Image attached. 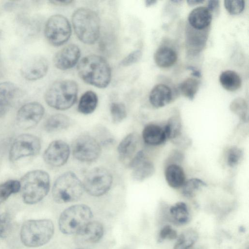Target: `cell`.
Instances as JSON below:
<instances>
[{"mask_svg":"<svg viewBox=\"0 0 249 249\" xmlns=\"http://www.w3.org/2000/svg\"><path fill=\"white\" fill-rule=\"evenodd\" d=\"M77 71L83 81L98 88L107 87L111 81L110 66L99 55L91 54L83 57L78 62Z\"/></svg>","mask_w":249,"mask_h":249,"instance_id":"obj_1","label":"cell"},{"mask_svg":"<svg viewBox=\"0 0 249 249\" xmlns=\"http://www.w3.org/2000/svg\"><path fill=\"white\" fill-rule=\"evenodd\" d=\"M72 24L75 34L82 42L91 45L98 40L101 23L94 11L86 8L77 9L72 15Z\"/></svg>","mask_w":249,"mask_h":249,"instance_id":"obj_2","label":"cell"},{"mask_svg":"<svg viewBox=\"0 0 249 249\" xmlns=\"http://www.w3.org/2000/svg\"><path fill=\"white\" fill-rule=\"evenodd\" d=\"M20 183L23 202L27 204H34L48 194L50 187V176L44 171L33 170L22 177Z\"/></svg>","mask_w":249,"mask_h":249,"instance_id":"obj_3","label":"cell"},{"mask_svg":"<svg viewBox=\"0 0 249 249\" xmlns=\"http://www.w3.org/2000/svg\"><path fill=\"white\" fill-rule=\"evenodd\" d=\"M78 91L77 83L71 80L56 81L49 86L44 99L48 106L57 110L71 107L75 103Z\"/></svg>","mask_w":249,"mask_h":249,"instance_id":"obj_4","label":"cell"},{"mask_svg":"<svg viewBox=\"0 0 249 249\" xmlns=\"http://www.w3.org/2000/svg\"><path fill=\"white\" fill-rule=\"evenodd\" d=\"M54 231V225L50 219L28 220L21 227L20 240L26 247H38L49 242Z\"/></svg>","mask_w":249,"mask_h":249,"instance_id":"obj_5","label":"cell"},{"mask_svg":"<svg viewBox=\"0 0 249 249\" xmlns=\"http://www.w3.org/2000/svg\"><path fill=\"white\" fill-rule=\"evenodd\" d=\"M84 188L82 182L71 171L66 172L58 177L52 188V197L58 203L75 201L82 196Z\"/></svg>","mask_w":249,"mask_h":249,"instance_id":"obj_6","label":"cell"},{"mask_svg":"<svg viewBox=\"0 0 249 249\" xmlns=\"http://www.w3.org/2000/svg\"><path fill=\"white\" fill-rule=\"evenodd\" d=\"M92 217L91 209L85 204L71 206L64 210L60 215L58 226L65 234L78 233Z\"/></svg>","mask_w":249,"mask_h":249,"instance_id":"obj_7","label":"cell"},{"mask_svg":"<svg viewBox=\"0 0 249 249\" xmlns=\"http://www.w3.org/2000/svg\"><path fill=\"white\" fill-rule=\"evenodd\" d=\"M113 182L110 172L102 167H95L88 172L82 182L84 190L93 196H100L110 189Z\"/></svg>","mask_w":249,"mask_h":249,"instance_id":"obj_8","label":"cell"},{"mask_svg":"<svg viewBox=\"0 0 249 249\" xmlns=\"http://www.w3.org/2000/svg\"><path fill=\"white\" fill-rule=\"evenodd\" d=\"M71 34V27L68 19L63 15L52 16L46 21L44 35L48 42L53 46L67 42Z\"/></svg>","mask_w":249,"mask_h":249,"instance_id":"obj_9","label":"cell"},{"mask_svg":"<svg viewBox=\"0 0 249 249\" xmlns=\"http://www.w3.org/2000/svg\"><path fill=\"white\" fill-rule=\"evenodd\" d=\"M72 153L78 160L92 162L100 156L101 147L99 142L94 137L87 134L79 136L72 142Z\"/></svg>","mask_w":249,"mask_h":249,"instance_id":"obj_10","label":"cell"},{"mask_svg":"<svg viewBox=\"0 0 249 249\" xmlns=\"http://www.w3.org/2000/svg\"><path fill=\"white\" fill-rule=\"evenodd\" d=\"M40 149V141L37 136L22 134L13 141L10 149L9 159L15 161L22 158L34 156L39 153Z\"/></svg>","mask_w":249,"mask_h":249,"instance_id":"obj_11","label":"cell"},{"mask_svg":"<svg viewBox=\"0 0 249 249\" xmlns=\"http://www.w3.org/2000/svg\"><path fill=\"white\" fill-rule=\"evenodd\" d=\"M43 106L36 102H30L23 105L16 115V123L23 129L35 127L44 116Z\"/></svg>","mask_w":249,"mask_h":249,"instance_id":"obj_12","label":"cell"},{"mask_svg":"<svg viewBox=\"0 0 249 249\" xmlns=\"http://www.w3.org/2000/svg\"><path fill=\"white\" fill-rule=\"evenodd\" d=\"M70 152V148L65 142L55 140L46 149L43 158L48 165L55 167H60L67 162Z\"/></svg>","mask_w":249,"mask_h":249,"instance_id":"obj_13","label":"cell"},{"mask_svg":"<svg viewBox=\"0 0 249 249\" xmlns=\"http://www.w3.org/2000/svg\"><path fill=\"white\" fill-rule=\"evenodd\" d=\"M49 63L41 55H36L27 59L23 64L20 73L28 81H35L43 78L47 73Z\"/></svg>","mask_w":249,"mask_h":249,"instance_id":"obj_14","label":"cell"},{"mask_svg":"<svg viewBox=\"0 0 249 249\" xmlns=\"http://www.w3.org/2000/svg\"><path fill=\"white\" fill-rule=\"evenodd\" d=\"M80 54V49L78 46L69 44L55 54L53 60L54 65L61 70L70 69L79 61Z\"/></svg>","mask_w":249,"mask_h":249,"instance_id":"obj_15","label":"cell"},{"mask_svg":"<svg viewBox=\"0 0 249 249\" xmlns=\"http://www.w3.org/2000/svg\"><path fill=\"white\" fill-rule=\"evenodd\" d=\"M140 141L139 135L132 132L126 135L120 142L117 150L120 159L123 161L129 160L137 153Z\"/></svg>","mask_w":249,"mask_h":249,"instance_id":"obj_16","label":"cell"},{"mask_svg":"<svg viewBox=\"0 0 249 249\" xmlns=\"http://www.w3.org/2000/svg\"><path fill=\"white\" fill-rule=\"evenodd\" d=\"M104 230L99 221H90L77 233L80 240L88 243H96L103 237Z\"/></svg>","mask_w":249,"mask_h":249,"instance_id":"obj_17","label":"cell"},{"mask_svg":"<svg viewBox=\"0 0 249 249\" xmlns=\"http://www.w3.org/2000/svg\"><path fill=\"white\" fill-rule=\"evenodd\" d=\"M212 19V13L205 7H198L194 9L188 17L190 26L199 31L206 29L210 26Z\"/></svg>","mask_w":249,"mask_h":249,"instance_id":"obj_18","label":"cell"},{"mask_svg":"<svg viewBox=\"0 0 249 249\" xmlns=\"http://www.w3.org/2000/svg\"><path fill=\"white\" fill-rule=\"evenodd\" d=\"M171 88L163 84H158L151 89L149 100L150 104L156 108L163 107L170 103L173 100Z\"/></svg>","mask_w":249,"mask_h":249,"instance_id":"obj_19","label":"cell"},{"mask_svg":"<svg viewBox=\"0 0 249 249\" xmlns=\"http://www.w3.org/2000/svg\"><path fill=\"white\" fill-rule=\"evenodd\" d=\"M142 138L145 143L153 146L161 145L167 140L163 127L152 124L144 127Z\"/></svg>","mask_w":249,"mask_h":249,"instance_id":"obj_20","label":"cell"},{"mask_svg":"<svg viewBox=\"0 0 249 249\" xmlns=\"http://www.w3.org/2000/svg\"><path fill=\"white\" fill-rule=\"evenodd\" d=\"M18 88L13 83H0V116L4 114L11 107L17 93Z\"/></svg>","mask_w":249,"mask_h":249,"instance_id":"obj_21","label":"cell"},{"mask_svg":"<svg viewBox=\"0 0 249 249\" xmlns=\"http://www.w3.org/2000/svg\"><path fill=\"white\" fill-rule=\"evenodd\" d=\"M165 178L169 186L173 188L181 187L186 181L184 170L178 164H171L165 170Z\"/></svg>","mask_w":249,"mask_h":249,"instance_id":"obj_22","label":"cell"},{"mask_svg":"<svg viewBox=\"0 0 249 249\" xmlns=\"http://www.w3.org/2000/svg\"><path fill=\"white\" fill-rule=\"evenodd\" d=\"M177 54L172 48L163 46L159 48L154 54L155 63L160 68L172 66L177 60Z\"/></svg>","mask_w":249,"mask_h":249,"instance_id":"obj_23","label":"cell"},{"mask_svg":"<svg viewBox=\"0 0 249 249\" xmlns=\"http://www.w3.org/2000/svg\"><path fill=\"white\" fill-rule=\"evenodd\" d=\"M71 121L68 116L56 114L49 117L44 124V129L48 132H55L67 128Z\"/></svg>","mask_w":249,"mask_h":249,"instance_id":"obj_24","label":"cell"},{"mask_svg":"<svg viewBox=\"0 0 249 249\" xmlns=\"http://www.w3.org/2000/svg\"><path fill=\"white\" fill-rule=\"evenodd\" d=\"M98 102V98L96 93L88 90L81 96L78 105V110L84 114H90L96 109Z\"/></svg>","mask_w":249,"mask_h":249,"instance_id":"obj_25","label":"cell"},{"mask_svg":"<svg viewBox=\"0 0 249 249\" xmlns=\"http://www.w3.org/2000/svg\"><path fill=\"white\" fill-rule=\"evenodd\" d=\"M219 82L224 89L230 91L238 89L242 84L240 76L235 71L231 70L222 72L219 76Z\"/></svg>","mask_w":249,"mask_h":249,"instance_id":"obj_26","label":"cell"},{"mask_svg":"<svg viewBox=\"0 0 249 249\" xmlns=\"http://www.w3.org/2000/svg\"><path fill=\"white\" fill-rule=\"evenodd\" d=\"M202 31L195 30L192 28L191 30L189 28L187 29L186 43L189 48L191 47L193 49V51H200L205 43L207 39L206 34L203 35Z\"/></svg>","mask_w":249,"mask_h":249,"instance_id":"obj_27","label":"cell"},{"mask_svg":"<svg viewBox=\"0 0 249 249\" xmlns=\"http://www.w3.org/2000/svg\"><path fill=\"white\" fill-rule=\"evenodd\" d=\"M155 171L153 163L145 159L133 169L132 177L134 180L142 181L151 177Z\"/></svg>","mask_w":249,"mask_h":249,"instance_id":"obj_28","label":"cell"},{"mask_svg":"<svg viewBox=\"0 0 249 249\" xmlns=\"http://www.w3.org/2000/svg\"><path fill=\"white\" fill-rule=\"evenodd\" d=\"M169 213L173 220L178 224H185L190 220L189 211L184 202H178L172 206Z\"/></svg>","mask_w":249,"mask_h":249,"instance_id":"obj_29","label":"cell"},{"mask_svg":"<svg viewBox=\"0 0 249 249\" xmlns=\"http://www.w3.org/2000/svg\"><path fill=\"white\" fill-rule=\"evenodd\" d=\"M167 140L172 141L182 136V124L177 116L171 117L163 127Z\"/></svg>","mask_w":249,"mask_h":249,"instance_id":"obj_30","label":"cell"},{"mask_svg":"<svg viewBox=\"0 0 249 249\" xmlns=\"http://www.w3.org/2000/svg\"><path fill=\"white\" fill-rule=\"evenodd\" d=\"M197 232L193 230H187L178 237L173 249H189L196 242Z\"/></svg>","mask_w":249,"mask_h":249,"instance_id":"obj_31","label":"cell"},{"mask_svg":"<svg viewBox=\"0 0 249 249\" xmlns=\"http://www.w3.org/2000/svg\"><path fill=\"white\" fill-rule=\"evenodd\" d=\"M200 85V81L194 78H188L178 86L179 92L190 100L194 99Z\"/></svg>","mask_w":249,"mask_h":249,"instance_id":"obj_32","label":"cell"},{"mask_svg":"<svg viewBox=\"0 0 249 249\" xmlns=\"http://www.w3.org/2000/svg\"><path fill=\"white\" fill-rule=\"evenodd\" d=\"M20 190V181L9 180L0 184V204L6 200L11 195Z\"/></svg>","mask_w":249,"mask_h":249,"instance_id":"obj_33","label":"cell"},{"mask_svg":"<svg viewBox=\"0 0 249 249\" xmlns=\"http://www.w3.org/2000/svg\"><path fill=\"white\" fill-rule=\"evenodd\" d=\"M206 183L198 178H192L186 180L182 187V193L186 197L192 196L198 189L206 186Z\"/></svg>","mask_w":249,"mask_h":249,"instance_id":"obj_34","label":"cell"},{"mask_svg":"<svg viewBox=\"0 0 249 249\" xmlns=\"http://www.w3.org/2000/svg\"><path fill=\"white\" fill-rule=\"evenodd\" d=\"M110 112L112 122L114 123L121 122L127 115L125 105L120 102L112 103L110 106Z\"/></svg>","mask_w":249,"mask_h":249,"instance_id":"obj_35","label":"cell"},{"mask_svg":"<svg viewBox=\"0 0 249 249\" xmlns=\"http://www.w3.org/2000/svg\"><path fill=\"white\" fill-rule=\"evenodd\" d=\"M243 152L241 148L236 146L230 148L227 153V162L231 167L236 166L241 161Z\"/></svg>","mask_w":249,"mask_h":249,"instance_id":"obj_36","label":"cell"},{"mask_svg":"<svg viewBox=\"0 0 249 249\" xmlns=\"http://www.w3.org/2000/svg\"><path fill=\"white\" fill-rule=\"evenodd\" d=\"M231 110L239 115L242 120H245L247 111V106L246 101L240 98L235 99L230 105Z\"/></svg>","mask_w":249,"mask_h":249,"instance_id":"obj_37","label":"cell"},{"mask_svg":"<svg viewBox=\"0 0 249 249\" xmlns=\"http://www.w3.org/2000/svg\"><path fill=\"white\" fill-rule=\"evenodd\" d=\"M224 2L226 9L231 15L240 14L245 7V1L242 0H226Z\"/></svg>","mask_w":249,"mask_h":249,"instance_id":"obj_38","label":"cell"},{"mask_svg":"<svg viewBox=\"0 0 249 249\" xmlns=\"http://www.w3.org/2000/svg\"><path fill=\"white\" fill-rule=\"evenodd\" d=\"M11 228V220L7 213L0 214V237H5L9 233Z\"/></svg>","mask_w":249,"mask_h":249,"instance_id":"obj_39","label":"cell"},{"mask_svg":"<svg viewBox=\"0 0 249 249\" xmlns=\"http://www.w3.org/2000/svg\"><path fill=\"white\" fill-rule=\"evenodd\" d=\"M142 53L141 50L134 51L125 56L120 62V65L123 67L131 66L137 62L141 58Z\"/></svg>","mask_w":249,"mask_h":249,"instance_id":"obj_40","label":"cell"},{"mask_svg":"<svg viewBox=\"0 0 249 249\" xmlns=\"http://www.w3.org/2000/svg\"><path fill=\"white\" fill-rule=\"evenodd\" d=\"M178 237L176 231L170 225H166L162 228L160 232V238L161 240L166 239H175Z\"/></svg>","mask_w":249,"mask_h":249,"instance_id":"obj_41","label":"cell"},{"mask_svg":"<svg viewBox=\"0 0 249 249\" xmlns=\"http://www.w3.org/2000/svg\"><path fill=\"white\" fill-rule=\"evenodd\" d=\"M145 160V154L143 150H139L128 162V166L133 169Z\"/></svg>","mask_w":249,"mask_h":249,"instance_id":"obj_42","label":"cell"},{"mask_svg":"<svg viewBox=\"0 0 249 249\" xmlns=\"http://www.w3.org/2000/svg\"><path fill=\"white\" fill-rule=\"evenodd\" d=\"M219 1L215 0H210L208 1L207 8L211 13L213 12L219 8Z\"/></svg>","mask_w":249,"mask_h":249,"instance_id":"obj_43","label":"cell"},{"mask_svg":"<svg viewBox=\"0 0 249 249\" xmlns=\"http://www.w3.org/2000/svg\"><path fill=\"white\" fill-rule=\"evenodd\" d=\"M51 3L56 5H67L70 4L73 2V0H51Z\"/></svg>","mask_w":249,"mask_h":249,"instance_id":"obj_44","label":"cell"},{"mask_svg":"<svg viewBox=\"0 0 249 249\" xmlns=\"http://www.w3.org/2000/svg\"><path fill=\"white\" fill-rule=\"evenodd\" d=\"M187 69L191 71H192V75L195 77H196L199 78L201 76V74L200 71L198 70L196 68L193 66H189L187 68Z\"/></svg>","mask_w":249,"mask_h":249,"instance_id":"obj_45","label":"cell"},{"mask_svg":"<svg viewBox=\"0 0 249 249\" xmlns=\"http://www.w3.org/2000/svg\"><path fill=\"white\" fill-rule=\"evenodd\" d=\"M204 0H187V2L189 5L194 6L203 3Z\"/></svg>","mask_w":249,"mask_h":249,"instance_id":"obj_46","label":"cell"},{"mask_svg":"<svg viewBox=\"0 0 249 249\" xmlns=\"http://www.w3.org/2000/svg\"><path fill=\"white\" fill-rule=\"evenodd\" d=\"M157 2L155 0H146L145 1V4L146 7H149Z\"/></svg>","mask_w":249,"mask_h":249,"instance_id":"obj_47","label":"cell"},{"mask_svg":"<svg viewBox=\"0 0 249 249\" xmlns=\"http://www.w3.org/2000/svg\"></svg>","mask_w":249,"mask_h":249,"instance_id":"obj_48","label":"cell"}]
</instances>
